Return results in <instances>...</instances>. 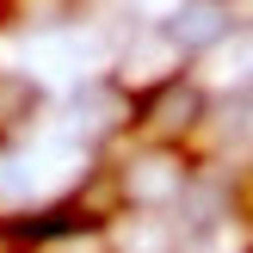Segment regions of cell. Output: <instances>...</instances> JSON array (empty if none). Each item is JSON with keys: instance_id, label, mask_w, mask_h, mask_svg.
<instances>
[{"instance_id": "cell-10", "label": "cell", "mask_w": 253, "mask_h": 253, "mask_svg": "<svg viewBox=\"0 0 253 253\" xmlns=\"http://www.w3.org/2000/svg\"><path fill=\"white\" fill-rule=\"evenodd\" d=\"M247 253H253V247H247Z\"/></svg>"}, {"instance_id": "cell-6", "label": "cell", "mask_w": 253, "mask_h": 253, "mask_svg": "<svg viewBox=\"0 0 253 253\" xmlns=\"http://www.w3.org/2000/svg\"><path fill=\"white\" fill-rule=\"evenodd\" d=\"M37 105H43V86L31 74H19V68H0V142H12L37 118Z\"/></svg>"}, {"instance_id": "cell-8", "label": "cell", "mask_w": 253, "mask_h": 253, "mask_svg": "<svg viewBox=\"0 0 253 253\" xmlns=\"http://www.w3.org/2000/svg\"><path fill=\"white\" fill-rule=\"evenodd\" d=\"M105 229V222H99ZM99 229H68V235H49V241H37L31 253H105V235Z\"/></svg>"}, {"instance_id": "cell-7", "label": "cell", "mask_w": 253, "mask_h": 253, "mask_svg": "<svg viewBox=\"0 0 253 253\" xmlns=\"http://www.w3.org/2000/svg\"><path fill=\"white\" fill-rule=\"evenodd\" d=\"M12 25H37V31H62L74 25V0H0Z\"/></svg>"}, {"instance_id": "cell-1", "label": "cell", "mask_w": 253, "mask_h": 253, "mask_svg": "<svg viewBox=\"0 0 253 253\" xmlns=\"http://www.w3.org/2000/svg\"><path fill=\"white\" fill-rule=\"evenodd\" d=\"M192 161H185V148H167V142H142L130 148V155L111 167V192H118L124 210H179L185 198H192Z\"/></svg>"}, {"instance_id": "cell-9", "label": "cell", "mask_w": 253, "mask_h": 253, "mask_svg": "<svg viewBox=\"0 0 253 253\" xmlns=\"http://www.w3.org/2000/svg\"><path fill=\"white\" fill-rule=\"evenodd\" d=\"M229 142L241 148V155H253V86L229 105Z\"/></svg>"}, {"instance_id": "cell-2", "label": "cell", "mask_w": 253, "mask_h": 253, "mask_svg": "<svg viewBox=\"0 0 253 253\" xmlns=\"http://www.w3.org/2000/svg\"><path fill=\"white\" fill-rule=\"evenodd\" d=\"M204 118H210V93L192 74H179V81H167V86H155V93L136 99V130H142L148 142H167V148H179Z\"/></svg>"}, {"instance_id": "cell-5", "label": "cell", "mask_w": 253, "mask_h": 253, "mask_svg": "<svg viewBox=\"0 0 253 253\" xmlns=\"http://www.w3.org/2000/svg\"><path fill=\"white\" fill-rule=\"evenodd\" d=\"M161 31H167V43L179 49V56H204V49L229 43L235 25H229V12H222V0H179V12H173Z\"/></svg>"}, {"instance_id": "cell-4", "label": "cell", "mask_w": 253, "mask_h": 253, "mask_svg": "<svg viewBox=\"0 0 253 253\" xmlns=\"http://www.w3.org/2000/svg\"><path fill=\"white\" fill-rule=\"evenodd\" d=\"M99 235H105V253H179L185 247L179 222L161 210H118Z\"/></svg>"}, {"instance_id": "cell-3", "label": "cell", "mask_w": 253, "mask_h": 253, "mask_svg": "<svg viewBox=\"0 0 253 253\" xmlns=\"http://www.w3.org/2000/svg\"><path fill=\"white\" fill-rule=\"evenodd\" d=\"M179 68H185V56L167 43V31H136L130 43H124V56H118L111 86L130 93V99H142V93H155V86L179 81Z\"/></svg>"}]
</instances>
